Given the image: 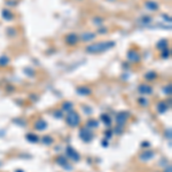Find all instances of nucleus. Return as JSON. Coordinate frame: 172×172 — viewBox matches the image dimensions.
I'll use <instances>...</instances> for the list:
<instances>
[{
  "label": "nucleus",
  "instance_id": "11",
  "mask_svg": "<svg viewBox=\"0 0 172 172\" xmlns=\"http://www.w3.org/2000/svg\"><path fill=\"white\" fill-rule=\"evenodd\" d=\"M129 57H130V60L133 61V62H139V61H140L139 54H138L136 52H134V51H131V52L129 53Z\"/></svg>",
  "mask_w": 172,
  "mask_h": 172
},
{
  "label": "nucleus",
  "instance_id": "2",
  "mask_svg": "<svg viewBox=\"0 0 172 172\" xmlns=\"http://www.w3.org/2000/svg\"><path fill=\"white\" fill-rule=\"evenodd\" d=\"M65 122H67V124L69 126L76 127L80 123V117H79V115L77 114L76 111H69L67 114V117H65Z\"/></svg>",
  "mask_w": 172,
  "mask_h": 172
},
{
  "label": "nucleus",
  "instance_id": "14",
  "mask_svg": "<svg viewBox=\"0 0 172 172\" xmlns=\"http://www.w3.org/2000/svg\"><path fill=\"white\" fill-rule=\"evenodd\" d=\"M87 126H88V127H92V129H93V127H97V126H99V123H97V120H95V119H90V120H88V122H87Z\"/></svg>",
  "mask_w": 172,
  "mask_h": 172
},
{
  "label": "nucleus",
  "instance_id": "5",
  "mask_svg": "<svg viewBox=\"0 0 172 172\" xmlns=\"http://www.w3.org/2000/svg\"><path fill=\"white\" fill-rule=\"evenodd\" d=\"M139 92L141 94H143V95H147V94H152L153 93V88L149 85H140L139 86Z\"/></svg>",
  "mask_w": 172,
  "mask_h": 172
},
{
  "label": "nucleus",
  "instance_id": "17",
  "mask_svg": "<svg viewBox=\"0 0 172 172\" xmlns=\"http://www.w3.org/2000/svg\"><path fill=\"white\" fill-rule=\"evenodd\" d=\"M93 38H94V35H93V33H90V32H87V33H85V35L83 36L84 41H90V40H92Z\"/></svg>",
  "mask_w": 172,
  "mask_h": 172
},
{
  "label": "nucleus",
  "instance_id": "6",
  "mask_svg": "<svg viewBox=\"0 0 172 172\" xmlns=\"http://www.w3.org/2000/svg\"><path fill=\"white\" fill-rule=\"evenodd\" d=\"M127 117H129L127 113H120V114H118L117 115V117H116V122H117V124H118V125H123V124H125Z\"/></svg>",
  "mask_w": 172,
  "mask_h": 172
},
{
  "label": "nucleus",
  "instance_id": "18",
  "mask_svg": "<svg viewBox=\"0 0 172 172\" xmlns=\"http://www.w3.org/2000/svg\"><path fill=\"white\" fill-rule=\"evenodd\" d=\"M72 108H74V106H72V103H70V102H65V103L63 104V109L67 110V111H70Z\"/></svg>",
  "mask_w": 172,
  "mask_h": 172
},
{
  "label": "nucleus",
  "instance_id": "4",
  "mask_svg": "<svg viewBox=\"0 0 172 172\" xmlns=\"http://www.w3.org/2000/svg\"><path fill=\"white\" fill-rule=\"evenodd\" d=\"M65 152H67V157L71 158L72 161H76V162H78V161H79V158H80L79 154L77 153L76 150H74L71 147H68V148L65 149Z\"/></svg>",
  "mask_w": 172,
  "mask_h": 172
},
{
  "label": "nucleus",
  "instance_id": "12",
  "mask_svg": "<svg viewBox=\"0 0 172 172\" xmlns=\"http://www.w3.org/2000/svg\"><path fill=\"white\" fill-rule=\"evenodd\" d=\"M157 110H158L159 114H164L168 110V106L165 104V102H159L158 106H157Z\"/></svg>",
  "mask_w": 172,
  "mask_h": 172
},
{
  "label": "nucleus",
  "instance_id": "7",
  "mask_svg": "<svg viewBox=\"0 0 172 172\" xmlns=\"http://www.w3.org/2000/svg\"><path fill=\"white\" fill-rule=\"evenodd\" d=\"M154 157V153L152 150H145L143 153L140 155V158H141V161H143V162H146V161H148V159H152Z\"/></svg>",
  "mask_w": 172,
  "mask_h": 172
},
{
  "label": "nucleus",
  "instance_id": "9",
  "mask_svg": "<svg viewBox=\"0 0 172 172\" xmlns=\"http://www.w3.org/2000/svg\"><path fill=\"white\" fill-rule=\"evenodd\" d=\"M91 92L92 91L88 87H86V86H80V87L77 88V93L80 94V95H90Z\"/></svg>",
  "mask_w": 172,
  "mask_h": 172
},
{
  "label": "nucleus",
  "instance_id": "19",
  "mask_svg": "<svg viewBox=\"0 0 172 172\" xmlns=\"http://www.w3.org/2000/svg\"><path fill=\"white\" fill-rule=\"evenodd\" d=\"M156 77H157V75H156V72H154V71H152V72H148V74L146 75V79L153 80V79H155Z\"/></svg>",
  "mask_w": 172,
  "mask_h": 172
},
{
  "label": "nucleus",
  "instance_id": "20",
  "mask_svg": "<svg viewBox=\"0 0 172 172\" xmlns=\"http://www.w3.org/2000/svg\"><path fill=\"white\" fill-rule=\"evenodd\" d=\"M42 140H44V143H45V145H51V143L53 142V139H52L51 136H47V135L44 136Z\"/></svg>",
  "mask_w": 172,
  "mask_h": 172
},
{
  "label": "nucleus",
  "instance_id": "13",
  "mask_svg": "<svg viewBox=\"0 0 172 172\" xmlns=\"http://www.w3.org/2000/svg\"><path fill=\"white\" fill-rule=\"evenodd\" d=\"M26 139L29 141H31V142H38L39 141V138L37 135H35V134H28L26 135Z\"/></svg>",
  "mask_w": 172,
  "mask_h": 172
},
{
  "label": "nucleus",
  "instance_id": "1",
  "mask_svg": "<svg viewBox=\"0 0 172 172\" xmlns=\"http://www.w3.org/2000/svg\"><path fill=\"white\" fill-rule=\"evenodd\" d=\"M111 46H114V42H97V44H93L91 46L87 47V52L90 53H99V52H102V51H107L109 49Z\"/></svg>",
  "mask_w": 172,
  "mask_h": 172
},
{
  "label": "nucleus",
  "instance_id": "3",
  "mask_svg": "<svg viewBox=\"0 0 172 172\" xmlns=\"http://www.w3.org/2000/svg\"><path fill=\"white\" fill-rule=\"evenodd\" d=\"M79 136L81 138L83 141L85 142H90L92 141V139L94 138V134L91 130H87V129H81L80 132H79Z\"/></svg>",
  "mask_w": 172,
  "mask_h": 172
},
{
  "label": "nucleus",
  "instance_id": "10",
  "mask_svg": "<svg viewBox=\"0 0 172 172\" xmlns=\"http://www.w3.org/2000/svg\"><path fill=\"white\" fill-rule=\"evenodd\" d=\"M47 127V123L45 120H38L36 124H35V129L36 130H39V131H42Z\"/></svg>",
  "mask_w": 172,
  "mask_h": 172
},
{
  "label": "nucleus",
  "instance_id": "15",
  "mask_svg": "<svg viewBox=\"0 0 172 172\" xmlns=\"http://www.w3.org/2000/svg\"><path fill=\"white\" fill-rule=\"evenodd\" d=\"M101 118H102V120H103V123L106 124V125H110V123H111V120H110V117L108 116V115L103 114L101 116Z\"/></svg>",
  "mask_w": 172,
  "mask_h": 172
},
{
  "label": "nucleus",
  "instance_id": "16",
  "mask_svg": "<svg viewBox=\"0 0 172 172\" xmlns=\"http://www.w3.org/2000/svg\"><path fill=\"white\" fill-rule=\"evenodd\" d=\"M67 162H68V159L65 158V157H58L56 161V163L58 165H62V166H64L65 164H67Z\"/></svg>",
  "mask_w": 172,
  "mask_h": 172
},
{
  "label": "nucleus",
  "instance_id": "22",
  "mask_svg": "<svg viewBox=\"0 0 172 172\" xmlns=\"http://www.w3.org/2000/svg\"><path fill=\"white\" fill-rule=\"evenodd\" d=\"M55 117H58V118H61V117H62V115H61V113H60V111H58V113H55Z\"/></svg>",
  "mask_w": 172,
  "mask_h": 172
},
{
  "label": "nucleus",
  "instance_id": "21",
  "mask_svg": "<svg viewBox=\"0 0 172 172\" xmlns=\"http://www.w3.org/2000/svg\"><path fill=\"white\" fill-rule=\"evenodd\" d=\"M139 103H140L141 106H143V107H146V106L148 104V101H147L146 99H143V97H140V99H139Z\"/></svg>",
  "mask_w": 172,
  "mask_h": 172
},
{
  "label": "nucleus",
  "instance_id": "8",
  "mask_svg": "<svg viewBox=\"0 0 172 172\" xmlns=\"http://www.w3.org/2000/svg\"><path fill=\"white\" fill-rule=\"evenodd\" d=\"M65 41H67V44H69V45H75V44H77V41H78V37H77L75 33H70V35L67 36Z\"/></svg>",
  "mask_w": 172,
  "mask_h": 172
},
{
  "label": "nucleus",
  "instance_id": "23",
  "mask_svg": "<svg viewBox=\"0 0 172 172\" xmlns=\"http://www.w3.org/2000/svg\"><path fill=\"white\" fill-rule=\"evenodd\" d=\"M165 172H171V168H170V166L166 168V169H165Z\"/></svg>",
  "mask_w": 172,
  "mask_h": 172
}]
</instances>
